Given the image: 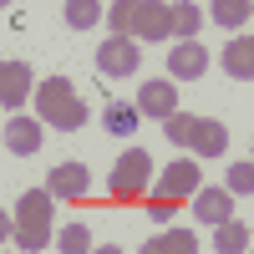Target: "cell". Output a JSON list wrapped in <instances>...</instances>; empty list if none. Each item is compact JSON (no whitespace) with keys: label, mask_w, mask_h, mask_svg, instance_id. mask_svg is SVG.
Returning <instances> with one entry per match:
<instances>
[{"label":"cell","mask_w":254,"mask_h":254,"mask_svg":"<svg viewBox=\"0 0 254 254\" xmlns=\"http://www.w3.org/2000/svg\"><path fill=\"white\" fill-rule=\"evenodd\" d=\"M36 117L51 122L56 132H76V127L92 117V107L71 92V76H51V81L36 87Z\"/></svg>","instance_id":"6da1fadb"},{"label":"cell","mask_w":254,"mask_h":254,"mask_svg":"<svg viewBox=\"0 0 254 254\" xmlns=\"http://www.w3.org/2000/svg\"><path fill=\"white\" fill-rule=\"evenodd\" d=\"M107 188H112V198H137V193H147V188H153V158H147L142 147L122 153V158L112 163Z\"/></svg>","instance_id":"7a4b0ae2"},{"label":"cell","mask_w":254,"mask_h":254,"mask_svg":"<svg viewBox=\"0 0 254 254\" xmlns=\"http://www.w3.org/2000/svg\"><path fill=\"white\" fill-rule=\"evenodd\" d=\"M97 71L102 76H112V81H132L142 71V46L132 36H112V41H102L97 46Z\"/></svg>","instance_id":"3957f363"},{"label":"cell","mask_w":254,"mask_h":254,"mask_svg":"<svg viewBox=\"0 0 254 254\" xmlns=\"http://www.w3.org/2000/svg\"><path fill=\"white\" fill-rule=\"evenodd\" d=\"M132 41H173V10H168V0H137Z\"/></svg>","instance_id":"277c9868"},{"label":"cell","mask_w":254,"mask_h":254,"mask_svg":"<svg viewBox=\"0 0 254 254\" xmlns=\"http://www.w3.org/2000/svg\"><path fill=\"white\" fill-rule=\"evenodd\" d=\"M203 188V178H198V163L193 158H173L163 168V178H158V198H193Z\"/></svg>","instance_id":"5b68a950"},{"label":"cell","mask_w":254,"mask_h":254,"mask_svg":"<svg viewBox=\"0 0 254 254\" xmlns=\"http://www.w3.org/2000/svg\"><path fill=\"white\" fill-rule=\"evenodd\" d=\"M41 132H46V122H41V117L10 112V117H5V153H15V158H31L36 147H41Z\"/></svg>","instance_id":"8992f818"},{"label":"cell","mask_w":254,"mask_h":254,"mask_svg":"<svg viewBox=\"0 0 254 254\" xmlns=\"http://www.w3.org/2000/svg\"><path fill=\"white\" fill-rule=\"evenodd\" d=\"M46 188H51V193H56L61 203H71V198H87V193H92V168H87V163H56Z\"/></svg>","instance_id":"52a82bcc"},{"label":"cell","mask_w":254,"mask_h":254,"mask_svg":"<svg viewBox=\"0 0 254 254\" xmlns=\"http://www.w3.org/2000/svg\"><path fill=\"white\" fill-rule=\"evenodd\" d=\"M51 214H56L51 188H26L15 198V224H26V229H51Z\"/></svg>","instance_id":"ba28073f"},{"label":"cell","mask_w":254,"mask_h":254,"mask_svg":"<svg viewBox=\"0 0 254 254\" xmlns=\"http://www.w3.org/2000/svg\"><path fill=\"white\" fill-rule=\"evenodd\" d=\"M208 71V51L198 41H173V51H168V76L173 81H198Z\"/></svg>","instance_id":"9c48e42d"},{"label":"cell","mask_w":254,"mask_h":254,"mask_svg":"<svg viewBox=\"0 0 254 254\" xmlns=\"http://www.w3.org/2000/svg\"><path fill=\"white\" fill-rule=\"evenodd\" d=\"M26 97H31V66L26 61H5L0 66V107H5V117L26 107Z\"/></svg>","instance_id":"30bf717a"},{"label":"cell","mask_w":254,"mask_h":254,"mask_svg":"<svg viewBox=\"0 0 254 254\" xmlns=\"http://www.w3.org/2000/svg\"><path fill=\"white\" fill-rule=\"evenodd\" d=\"M137 107H142V117H173L178 112V81L168 76V81H142L137 87Z\"/></svg>","instance_id":"8fae6325"},{"label":"cell","mask_w":254,"mask_h":254,"mask_svg":"<svg viewBox=\"0 0 254 254\" xmlns=\"http://www.w3.org/2000/svg\"><path fill=\"white\" fill-rule=\"evenodd\" d=\"M193 219H198V224H224V219H234V193H229V183H224V188H198V193H193Z\"/></svg>","instance_id":"7c38bea8"},{"label":"cell","mask_w":254,"mask_h":254,"mask_svg":"<svg viewBox=\"0 0 254 254\" xmlns=\"http://www.w3.org/2000/svg\"><path fill=\"white\" fill-rule=\"evenodd\" d=\"M229 153V127L214 117H198L193 127V158H224Z\"/></svg>","instance_id":"4fadbf2b"},{"label":"cell","mask_w":254,"mask_h":254,"mask_svg":"<svg viewBox=\"0 0 254 254\" xmlns=\"http://www.w3.org/2000/svg\"><path fill=\"white\" fill-rule=\"evenodd\" d=\"M219 66L234 76V81H249V76H254V41H249V36L229 41V46H224V56H219Z\"/></svg>","instance_id":"5bb4252c"},{"label":"cell","mask_w":254,"mask_h":254,"mask_svg":"<svg viewBox=\"0 0 254 254\" xmlns=\"http://www.w3.org/2000/svg\"><path fill=\"white\" fill-rule=\"evenodd\" d=\"M249 0H203V15L214 20V26H224V31H244V20H249Z\"/></svg>","instance_id":"9a60e30c"},{"label":"cell","mask_w":254,"mask_h":254,"mask_svg":"<svg viewBox=\"0 0 254 254\" xmlns=\"http://www.w3.org/2000/svg\"><path fill=\"white\" fill-rule=\"evenodd\" d=\"M137 117H142L137 102H107V107H102V127H107L112 137H132L137 132Z\"/></svg>","instance_id":"2e32d148"},{"label":"cell","mask_w":254,"mask_h":254,"mask_svg":"<svg viewBox=\"0 0 254 254\" xmlns=\"http://www.w3.org/2000/svg\"><path fill=\"white\" fill-rule=\"evenodd\" d=\"M66 26L71 31H97L102 20H107V5H102V0H66Z\"/></svg>","instance_id":"e0dca14e"},{"label":"cell","mask_w":254,"mask_h":254,"mask_svg":"<svg viewBox=\"0 0 254 254\" xmlns=\"http://www.w3.org/2000/svg\"><path fill=\"white\" fill-rule=\"evenodd\" d=\"M168 10H173V41H193L198 36L203 5H193V0H168Z\"/></svg>","instance_id":"ac0fdd59"},{"label":"cell","mask_w":254,"mask_h":254,"mask_svg":"<svg viewBox=\"0 0 254 254\" xmlns=\"http://www.w3.org/2000/svg\"><path fill=\"white\" fill-rule=\"evenodd\" d=\"M142 249H147V254H193V249H198V239L188 234V229H168V234L147 239Z\"/></svg>","instance_id":"d6986e66"},{"label":"cell","mask_w":254,"mask_h":254,"mask_svg":"<svg viewBox=\"0 0 254 254\" xmlns=\"http://www.w3.org/2000/svg\"><path fill=\"white\" fill-rule=\"evenodd\" d=\"M214 249H219V254H239V249H249V229H244L239 219L214 224Z\"/></svg>","instance_id":"ffe728a7"},{"label":"cell","mask_w":254,"mask_h":254,"mask_svg":"<svg viewBox=\"0 0 254 254\" xmlns=\"http://www.w3.org/2000/svg\"><path fill=\"white\" fill-rule=\"evenodd\" d=\"M193 127H198L193 112H173V117H163V132H168V142H173V147H193Z\"/></svg>","instance_id":"44dd1931"},{"label":"cell","mask_w":254,"mask_h":254,"mask_svg":"<svg viewBox=\"0 0 254 254\" xmlns=\"http://www.w3.org/2000/svg\"><path fill=\"white\" fill-rule=\"evenodd\" d=\"M56 249H61V254H87V249H92V229H87V224H66V229L56 234Z\"/></svg>","instance_id":"7402d4cb"},{"label":"cell","mask_w":254,"mask_h":254,"mask_svg":"<svg viewBox=\"0 0 254 254\" xmlns=\"http://www.w3.org/2000/svg\"><path fill=\"white\" fill-rule=\"evenodd\" d=\"M229 193L254 203V163H229Z\"/></svg>","instance_id":"603a6c76"},{"label":"cell","mask_w":254,"mask_h":254,"mask_svg":"<svg viewBox=\"0 0 254 254\" xmlns=\"http://www.w3.org/2000/svg\"><path fill=\"white\" fill-rule=\"evenodd\" d=\"M10 239H15V249H31V254H36V249H46V244H51V229H26V224H15V234H10Z\"/></svg>","instance_id":"cb8c5ba5"},{"label":"cell","mask_w":254,"mask_h":254,"mask_svg":"<svg viewBox=\"0 0 254 254\" xmlns=\"http://www.w3.org/2000/svg\"><path fill=\"white\" fill-rule=\"evenodd\" d=\"M173 208H178V198H158V203H147V214H153L158 224H168V219H173Z\"/></svg>","instance_id":"d4e9b609"},{"label":"cell","mask_w":254,"mask_h":254,"mask_svg":"<svg viewBox=\"0 0 254 254\" xmlns=\"http://www.w3.org/2000/svg\"><path fill=\"white\" fill-rule=\"evenodd\" d=\"M102 5H107V10H112V5H122V0H102Z\"/></svg>","instance_id":"484cf974"},{"label":"cell","mask_w":254,"mask_h":254,"mask_svg":"<svg viewBox=\"0 0 254 254\" xmlns=\"http://www.w3.org/2000/svg\"><path fill=\"white\" fill-rule=\"evenodd\" d=\"M249 5H254V0H249Z\"/></svg>","instance_id":"4316f807"}]
</instances>
